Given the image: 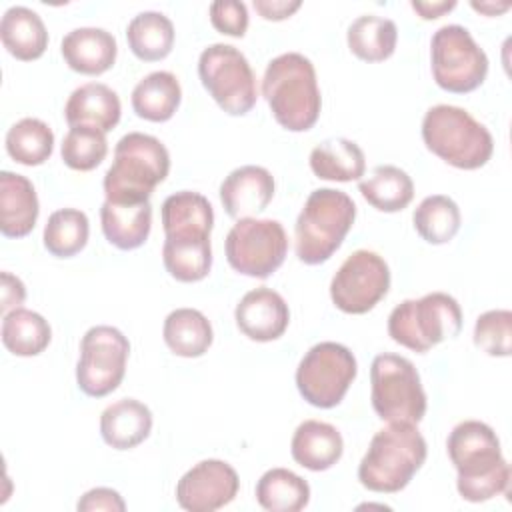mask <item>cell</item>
Returning a JSON list of instances; mask_svg holds the SVG:
<instances>
[{"label":"cell","mask_w":512,"mask_h":512,"mask_svg":"<svg viewBox=\"0 0 512 512\" xmlns=\"http://www.w3.org/2000/svg\"><path fill=\"white\" fill-rule=\"evenodd\" d=\"M446 450L458 472L456 488L464 500L478 504L508 492L510 464L502 456L496 432L486 422L456 424L448 434Z\"/></svg>","instance_id":"6da1fadb"},{"label":"cell","mask_w":512,"mask_h":512,"mask_svg":"<svg viewBox=\"0 0 512 512\" xmlns=\"http://www.w3.org/2000/svg\"><path fill=\"white\" fill-rule=\"evenodd\" d=\"M262 96L274 120L290 132L310 130L322 108L314 64L300 52L272 58L264 70Z\"/></svg>","instance_id":"7a4b0ae2"},{"label":"cell","mask_w":512,"mask_h":512,"mask_svg":"<svg viewBox=\"0 0 512 512\" xmlns=\"http://www.w3.org/2000/svg\"><path fill=\"white\" fill-rule=\"evenodd\" d=\"M426 454L428 446L416 424L388 422L372 436L358 466V480L372 492H400L422 468Z\"/></svg>","instance_id":"3957f363"},{"label":"cell","mask_w":512,"mask_h":512,"mask_svg":"<svg viewBox=\"0 0 512 512\" xmlns=\"http://www.w3.org/2000/svg\"><path fill=\"white\" fill-rule=\"evenodd\" d=\"M168 172L170 154L166 146L156 136L128 132L116 142L114 162L102 182L104 196L118 204L146 202Z\"/></svg>","instance_id":"277c9868"},{"label":"cell","mask_w":512,"mask_h":512,"mask_svg":"<svg viewBox=\"0 0 512 512\" xmlns=\"http://www.w3.org/2000/svg\"><path fill=\"white\" fill-rule=\"evenodd\" d=\"M356 218L354 200L336 188H316L306 198L294 226L296 256L304 264H322L342 246Z\"/></svg>","instance_id":"5b68a950"},{"label":"cell","mask_w":512,"mask_h":512,"mask_svg":"<svg viewBox=\"0 0 512 512\" xmlns=\"http://www.w3.org/2000/svg\"><path fill=\"white\" fill-rule=\"evenodd\" d=\"M422 140L432 154L460 170L482 168L494 152L488 128L468 110L452 104H436L426 110Z\"/></svg>","instance_id":"8992f818"},{"label":"cell","mask_w":512,"mask_h":512,"mask_svg":"<svg viewBox=\"0 0 512 512\" xmlns=\"http://www.w3.org/2000/svg\"><path fill=\"white\" fill-rule=\"evenodd\" d=\"M462 330V310L446 292H430L422 298L400 302L388 316L390 338L414 352H428Z\"/></svg>","instance_id":"52a82bcc"},{"label":"cell","mask_w":512,"mask_h":512,"mask_svg":"<svg viewBox=\"0 0 512 512\" xmlns=\"http://www.w3.org/2000/svg\"><path fill=\"white\" fill-rule=\"evenodd\" d=\"M370 400L386 422L418 424L426 414V392L414 364L398 354H378L370 366Z\"/></svg>","instance_id":"ba28073f"},{"label":"cell","mask_w":512,"mask_h":512,"mask_svg":"<svg viewBox=\"0 0 512 512\" xmlns=\"http://www.w3.org/2000/svg\"><path fill=\"white\" fill-rule=\"evenodd\" d=\"M198 76L214 102L230 116L248 114L258 98L256 76L246 56L230 44H210L200 52Z\"/></svg>","instance_id":"9c48e42d"},{"label":"cell","mask_w":512,"mask_h":512,"mask_svg":"<svg viewBox=\"0 0 512 512\" xmlns=\"http://www.w3.org/2000/svg\"><path fill=\"white\" fill-rule=\"evenodd\" d=\"M430 66L436 84L452 94L476 90L488 74V56L460 24L438 28L430 40Z\"/></svg>","instance_id":"30bf717a"},{"label":"cell","mask_w":512,"mask_h":512,"mask_svg":"<svg viewBox=\"0 0 512 512\" xmlns=\"http://www.w3.org/2000/svg\"><path fill=\"white\" fill-rule=\"evenodd\" d=\"M358 364L350 348L338 342L314 344L296 368L300 396L316 408H334L354 382Z\"/></svg>","instance_id":"8fae6325"},{"label":"cell","mask_w":512,"mask_h":512,"mask_svg":"<svg viewBox=\"0 0 512 512\" xmlns=\"http://www.w3.org/2000/svg\"><path fill=\"white\" fill-rule=\"evenodd\" d=\"M224 250L228 264L236 272L252 278H268L286 258L288 236L278 220L240 218L230 228Z\"/></svg>","instance_id":"7c38bea8"},{"label":"cell","mask_w":512,"mask_h":512,"mask_svg":"<svg viewBox=\"0 0 512 512\" xmlns=\"http://www.w3.org/2000/svg\"><path fill=\"white\" fill-rule=\"evenodd\" d=\"M130 354L128 338L114 326H92L80 340V358L76 364V384L92 398L114 392L126 372Z\"/></svg>","instance_id":"4fadbf2b"},{"label":"cell","mask_w":512,"mask_h":512,"mask_svg":"<svg viewBox=\"0 0 512 512\" xmlns=\"http://www.w3.org/2000/svg\"><path fill=\"white\" fill-rule=\"evenodd\" d=\"M390 288V268L372 250L352 252L330 282L334 306L346 314L370 312Z\"/></svg>","instance_id":"5bb4252c"},{"label":"cell","mask_w":512,"mask_h":512,"mask_svg":"<svg viewBox=\"0 0 512 512\" xmlns=\"http://www.w3.org/2000/svg\"><path fill=\"white\" fill-rule=\"evenodd\" d=\"M240 488L236 470L216 458L194 464L176 484V502L188 512H214L230 504Z\"/></svg>","instance_id":"9a60e30c"},{"label":"cell","mask_w":512,"mask_h":512,"mask_svg":"<svg viewBox=\"0 0 512 512\" xmlns=\"http://www.w3.org/2000/svg\"><path fill=\"white\" fill-rule=\"evenodd\" d=\"M234 318L238 330L250 340L272 342L286 332L290 324V310L276 290L260 286L240 298Z\"/></svg>","instance_id":"2e32d148"},{"label":"cell","mask_w":512,"mask_h":512,"mask_svg":"<svg viewBox=\"0 0 512 512\" xmlns=\"http://www.w3.org/2000/svg\"><path fill=\"white\" fill-rule=\"evenodd\" d=\"M274 176L256 164L232 170L220 184V202L228 216L254 218L272 202Z\"/></svg>","instance_id":"e0dca14e"},{"label":"cell","mask_w":512,"mask_h":512,"mask_svg":"<svg viewBox=\"0 0 512 512\" xmlns=\"http://www.w3.org/2000/svg\"><path fill=\"white\" fill-rule=\"evenodd\" d=\"M60 52L70 70L86 76H98L114 66L118 44L108 30L82 26L70 30L62 38Z\"/></svg>","instance_id":"ac0fdd59"},{"label":"cell","mask_w":512,"mask_h":512,"mask_svg":"<svg viewBox=\"0 0 512 512\" xmlns=\"http://www.w3.org/2000/svg\"><path fill=\"white\" fill-rule=\"evenodd\" d=\"M162 228L172 240H202L210 238L214 226V210L206 196L180 190L162 202Z\"/></svg>","instance_id":"d6986e66"},{"label":"cell","mask_w":512,"mask_h":512,"mask_svg":"<svg viewBox=\"0 0 512 512\" xmlns=\"http://www.w3.org/2000/svg\"><path fill=\"white\" fill-rule=\"evenodd\" d=\"M40 204L32 182L16 172H0V232L6 238L28 236L38 220Z\"/></svg>","instance_id":"ffe728a7"},{"label":"cell","mask_w":512,"mask_h":512,"mask_svg":"<svg viewBox=\"0 0 512 512\" xmlns=\"http://www.w3.org/2000/svg\"><path fill=\"white\" fill-rule=\"evenodd\" d=\"M122 106L118 94L102 84L88 82L78 86L64 106V118L72 126H90L100 132H110L120 122Z\"/></svg>","instance_id":"44dd1931"},{"label":"cell","mask_w":512,"mask_h":512,"mask_svg":"<svg viewBox=\"0 0 512 512\" xmlns=\"http://www.w3.org/2000/svg\"><path fill=\"white\" fill-rule=\"evenodd\" d=\"M290 452L302 468L324 472L342 458L344 440L336 426L322 420H304L294 430Z\"/></svg>","instance_id":"7402d4cb"},{"label":"cell","mask_w":512,"mask_h":512,"mask_svg":"<svg viewBox=\"0 0 512 512\" xmlns=\"http://www.w3.org/2000/svg\"><path fill=\"white\" fill-rule=\"evenodd\" d=\"M152 430V412L136 398H122L100 414L102 440L114 450H130L142 444Z\"/></svg>","instance_id":"603a6c76"},{"label":"cell","mask_w":512,"mask_h":512,"mask_svg":"<svg viewBox=\"0 0 512 512\" xmlns=\"http://www.w3.org/2000/svg\"><path fill=\"white\" fill-rule=\"evenodd\" d=\"M100 222L106 240L118 250L140 248L152 228L150 200L136 204H118L104 200L100 208Z\"/></svg>","instance_id":"cb8c5ba5"},{"label":"cell","mask_w":512,"mask_h":512,"mask_svg":"<svg viewBox=\"0 0 512 512\" xmlns=\"http://www.w3.org/2000/svg\"><path fill=\"white\" fill-rule=\"evenodd\" d=\"M0 38L8 54L30 62L48 48V30L38 12L28 6H10L0 20Z\"/></svg>","instance_id":"d4e9b609"},{"label":"cell","mask_w":512,"mask_h":512,"mask_svg":"<svg viewBox=\"0 0 512 512\" xmlns=\"http://www.w3.org/2000/svg\"><path fill=\"white\" fill-rule=\"evenodd\" d=\"M182 100V88L172 72L156 70L144 76L132 90V108L138 118L166 122L174 116Z\"/></svg>","instance_id":"484cf974"},{"label":"cell","mask_w":512,"mask_h":512,"mask_svg":"<svg viewBox=\"0 0 512 512\" xmlns=\"http://www.w3.org/2000/svg\"><path fill=\"white\" fill-rule=\"evenodd\" d=\"M310 168L322 180L352 182L364 176L366 156L354 140L328 138L312 148Z\"/></svg>","instance_id":"4316f807"},{"label":"cell","mask_w":512,"mask_h":512,"mask_svg":"<svg viewBox=\"0 0 512 512\" xmlns=\"http://www.w3.org/2000/svg\"><path fill=\"white\" fill-rule=\"evenodd\" d=\"M166 346L182 358H198L212 346L214 334L208 318L196 308L172 310L162 326Z\"/></svg>","instance_id":"83f0119b"},{"label":"cell","mask_w":512,"mask_h":512,"mask_svg":"<svg viewBox=\"0 0 512 512\" xmlns=\"http://www.w3.org/2000/svg\"><path fill=\"white\" fill-rule=\"evenodd\" d=\"M128 48L138 60L156 62L166 58L174 46L172 20L156 10H144L136 14L126 28Z\"/></svg>","instance_id":"f1b7e54d"},{"label":"cell","mask_w":512,"mask_h":512,"mask_svg":"<svg viewBox=\"0 0 512 512\" xmlns=\"http://www.w3.org/2000/svg\"><path fill=\"white\" fill-rule=\"evenodd\" d=\"M346 42L356 58L364 62H382L396 50L398 28L390 18L362 14L348 26Z\"/></svg>","instance_id":"f546056e"},{"label":"cell","mask_w":512,"mask_h":512,"mask_svg":"<svg viewBox=\"0 0 512 512\" xmlns=\"http://www.w3.org/2000/svg\"><path fill=\"white\" fill-rule=\"evenodd\" d=\"M358 190L364 200L380 212H400L414 198V182L406 170L380 164L370 176L358 182Z\"/></svg>","instance_id":"4dcf8cb0"},{"label":"cell","mask_w":512,"mask_h":512,"mask_svg":"<svg viewBox=\"0 0 512 512\" xmlns=\"http://www.w3.org/2000/svg\"><path fill=\"white\" fill-rule=\"evenodd\" d=\"M52 328L48 320L26 308H14L2 318V344L14 356H38L48 348Z\"/></svg>","instance_id":"1f68e13d"},{"label":"cell","mask_w":512,"mask_h":512,"mask_svg":"<svg viewBox=\"0 0 512 512\" xmlns=\"http://www.w3.org/2000/svg\"><path fill=\"white\" fill-rule=\"evenodd\" d=\"M256 500L270 512H298L310 500V486L288 468H270L256 484Z\"/></svg>","instance_id":"d6a6232c"},{"label":"cell","mask_w":512,"mask_h":512,"mask_svg":"<svg viewBox=\"0 0 512 512\" xmlns=\"http://www.w3.org/2000/svg\"><path fill=\"white\" fill-rule=\"evenodd\" d=\"M414 230L428 244H446L460 230V208L458 204L444 194L426 196L412 214Z\"/></svg>","instance_id":"836d02e7"},{"label":"cell","mask_w":512,"mask_h":512,"mask_svg":"<svg viewBox=\"0 0 512 512\" xmlns=\"http://www.w3.org/2000/svg\"><path fill=\"white\" fill-rule=\"evenodd\" d=\"M54 150V132L40 118H22L6 132V152L24 166L44 164Z\"/></svg>","instance_id":"e575fe53"},{"label":"cell","mask_w":512,"mask_h":512,"mask_svg":"<svg viewBox=\"0 0 512 512\" xmlns=\"http://www.w3.org/2000/svg\"><path fill=\"white\" fill-rule=\"evenodd\" d=\"M90 234L88 216L78 208H60L44 226V248L56 258H72L84 250Z\"/></svg>","instance_id":"d590c367"},{"label":"cell","mask_w":512,"mask_h":512,"mask_svg":"<svg viewBox=\"0 0 512 512\" xmlns=\"http://www.w3.org/2000/svg\"><path fill=\"white\" fill-rule=\"evenodd\" d=\"M162 262L168 274L178 282H198L206 278L212 268L210 238H202V240L166 238L162 246Z\"/></svg>","instance_id":"8d00e7d4"},{"label":"cell","mask_w":512,"mask_h":512,"mask_svg":"<svg viewBox=\"0 0 512 512\" xmlns=\"http://www.w3.org/2000/svg\"><path fill=\"white\" fill-rule=\"evenodd\" d=\"M108 154L106 134L90 126H72L62 140L60 156L64 164L78 172L94 170Z\"/></svg>","instance_id":"74e56055"},{"label":"cell","mask_w":512,"mask_h":512,"mask_svg":"<svg viewBox=\"0 0 512 512\" xmlns=\"http://www.w3.org/2000/svg\"><path fill=\"white\" fill-rule=\"evenodd\" d=\"M474 346L488 356H510L512 352V312L488 310L476 318Z\"/></svg>","instance_id":"f35d334b"},{"label":"cell","mask_w":512,"mask_h":512,"mask_svg":"<svg viewBox=\"0 0 512 512\" xmlns=\"http://www.w3.org/2000/svg\"><path fill=\"white\" fill-rule=\"evenodd\" d=\"M210 22L218 32L242 38L248 28V8L238 0H216L210 4Z\"/></svg>","instance_id":"ab89813d"},{"label":"cell","mask_w":512,"mask_h":512,"mask_svg":"<svg viewBox=\"0 0 512 512\" xmlns=\"http://www.w3.org/2000/svg\"><path fill=\"white\" fill-rule=\"evenodd\" d=\"M76 508L80 512H94V510H106V512H124L126 504L122 496L112 488H92L78 500Z\"/></svg>","instance_id":"60d3db41"},{"label":"cell","mask_w":512,"mask_h":512,"mask_svg":"<svg viewBox=\"0 0 512 512\" xmlns=\"http://www.w3.org/2000/svg\"><path fill=\"white\" fill-rule=\"evenodd\" d=\"M0 278H2V288H0L2 304H0V310H2V314H8L10 310L18 308L24 302L26 288H24L22 280L12 276L10 272H2Z\"/></svg>","instance_id":"b9f144b4"},{"label":"cell","mask_w":512,"mask_h":512,"mask_svg":"<svg viewBox=\"0 0 512 512\" xmlns=\"http://www.w3.org/2000/svg\"><path fill=\"white\" fill-rule=\"evenodd\" d=\"M302 6L300 0H254L256 12L264 20H286Z\"/></svg>","instance_id":"7bdbcfd3"},{"label":"cell","mask_w":512,"mask_h":512,"mask_svg":"<svg viewBox=\"0 0 512 512\" xmlns=\"http://www.w3.org/2000/svg\"><path fill=\"white\" fill-rule=\"evenodd\" d=\"M412 10H416L420 14V18L424 20H436L440 18L444 12H450L452 8H456V2H410Z\"/></svg>","instance_id":"ee69618b"},{"label":"cell","mask_w":512,"mask_h":512,"mask_svg":"<svg viewBox=\"0 0 512 512\" xmlns=\"http://www.w3.org/2000/svg\"><path fill=\"white\" fill-rule=\"evenodd\" d=\"M470 6L486 16H496L500 12H506L510 8V2H500V4H494V2H470Z\"/></svg>","instance_id":"f6af8a7d"}]
</instances>
